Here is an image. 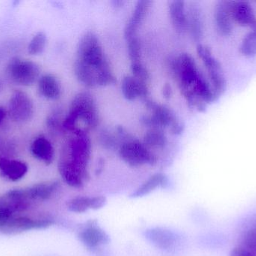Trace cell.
I'll return each instance as SVG.
<instances>
[{
	"label": "cell",
	"instance_id": "1",
	"mask_svg": "<svg viewBox=\"0 0 256 256\" xmlns=\"http://www.w3.org/2000/svg\"><path fill=\"white\" fill-rule=\"evenodd\" d=\"M172 71L180 93L192 109L203 112L208 105L218 100L210 82L190 54L183 53L176 57L172 62Z\"/></svg>",
	"mask_w": 256,
	"mask_h": 256
},
{
	"label": "cell",
	"instance_id": "2",
	"mask_svg": "<svg viewBox=\"0 0 256 256\" xmlns=\"http://www.w3.org/2000/svg\"><path fill=\"white\" fill-rule=\"evenodd\" d=\"M82 122L86 129H96L100 122L98 108L94 96L88 92H81L75 96L70 104L68 114L63 121L62 128L74 132Z\"/></svg>",
	"mask_w": 256,
	"mask_h": 256
},
{
	"label": "cell",
	"instance_id": "3",
	"mask_svg": "<svg viewBox=\"0 0 256 256\" xmlns=\"http://www.w3.org/2000/svg\"><path fill=\"white\" fill-rule=\"evenodd\" d=\"M117 134L121 142L120 157L128 165L140 167L144 165H156L158 157L143 142L134 138L122 126L118 128Z\"/></svg>",
	"mask_w": 256,
	"mask_h": 256
},
{
	"label": "cell",
	"instance_id": "4",
	"mask_svg": "<svg viewBox=\"0 0 256 256\" xmlns=\"http://www.w3.org/2000/svg\"><path fill=\"white\" fill-rule=\"evenodd\" d=\"M146 108L150 112V115L142 116L140 121L150 129H170L173 135H179L183 133L184 126L178 118L176 113L166 105H161L150 99H144Z\"/></svg>",
	"mask_w": 256,
	"mask_h": 256
},
{
	"label": "cell",
	"instance_id": "5",
	"mask_svg": "<svg viewBox=\"0 0 256 256\" xmlns=\"http://www.w3.org/2000/svg\"><path fill=\"white\" fill-rule=\"evenodd\" d=\"M74 136L63 147L61 159L70 162L76 168L88 173V166L92 156V141L86 130H76Z\"/></svg>",
	"mask_w": 256,
	"mask_h": 256
},
{
	"label": "cell",
	"instance_id": "6",
	"mask_svg": "<svg viewBox=\"0 0 256 256\" xmlns=\"http://www.w3.org/2000/svg\"><path fill=\"white\" fill-rule=\"evenodd\" d=\"M76 60L96 69L99 73L111 67L98 37L93 32H88L81 39L78 45Z\"/></svg>",
	"mask_w": 256,
	"mask_h": 256
},
{
	"label": "cell",
	"instance_id": "7",
	"mask_svg": "<svg viewBox=\"0 0 256 256\" xmlns=\"http://www.w3.org/2000/svg\"><path fill=\"white\" fill-rule=\"evenodd\" d=\"M197 54L202 60L208 74L209 82L213 88L216 99H219L226 90V79L222 65L219 60L214 57L212 50L206 45H200L197 46Z\"/></svg>",
	"mask_w": 256,
	"mask_h": 256
},
{
	"label": "cell",
	"instance_id": "8",
	"mask_svg": "<svg viewBox=\"0 0 256 256\" xmlns=\"http://www.w3.org/2000/svg\"><path fill=\"white\" fill-rule=\"evenodd\" d=\"M7 73L15 84L31 86L40 78V69L32 60L14 57L8 65Z\"/></svg>",
	"mask_w": 256,
	"mask_h": 256
},
{
	"label": "cell",
	"instance_id": "9",
	"mask_svg": "<svg viewBox=\"0 0 256 256\" xmlns=\"http://www.w3.org/2000/svg\"><path fill=\"white\" fill-rule=\"evenodd\" d=\"M60 186L58 181L46 182L34 185L27 189L10 190L8 192L7 195L28 203L31 201H46L52 198Z\"/></svg>",
	"mask_w": 256,
	"mask_h": 256
},
{
	"label": "cell",
	"instance_id": "10",
	"mask_svg": "<svg viewBox=\"0 0 256 256\" xmlns=\"http://www.w3.org/2000/svg\"><path fill=\"white\" fill-rule=\"evenodd\" d=\"M34 107L32 99L25 92L16 90L9 101L8 113L16 123H26L32 118Z\"/></svg>",
	"mask_w": 256,
	"mask_h": 256
},
{
	"label": "cell",
	"instance_id": "11",
	"mask_svg": "<svg viewBox=\"0 0 256 256\" xmlns=\"http://www.w3.org/2000/svg\"><path fill=\"white\" fill-rule=\"evenodd\" d=\"M54 221L50 219H33L28 217L12 218L0 231L7 234H18L34 229H44L52 226Z\"/></svg>",
	"mask_w": 256,
	"mask_h": 256
},
{
	"label": "cell",
	"instance_id": "12",
	"mask_svg": "<svg viewBox=\"0 0 256 256\" xmlns=\"http://www.w3.org/2000/svg\"><path fill=\"white\" fill-rule=\"evenodd\" d=\"M233 22L242 27H255L256 14L250 3L246 1H230Z\"/></svg>",
	"mask_w": 256,
	"mask_h": 256
},
{
	"label": "cell",
	"instance_id": "13",
	"mask_svg": "<svg viewBox=\"0 0 256 256\" xmlns=\"http://www.w3.org/2000/svg\"><path fill=\"white\" fill-rule=\"evenodd\" d=\"M122 91L128 101H135L138 99L144 100L150 96L148 84L132 75L124 77L122 83Z\"/></svg>",
	"mask_w": 256,
	"mask_h": 256
},
{
	"label": "cell",
	"instance_id": "14",
	"mask_svg": "<svg viewBox=\"0 0 256 256\" xmlns=\"http://www.w3.org/2000/svg\"><path fill=\"white\" fill-rule=\"evenodd\" d=\"M214 21L220 34L224 36H231L234 29V22L230 11V1H220L216 4Z\"/></svg>",
	"mask_w": 256,
	"mask_h": 256
},
{
	"label": "cell",
	"instance_id": "15",
	"mask_svg": "<svg viewBox=\"0 0 256 256\" xmlns=\"http://www.w3.org/2000/svg\"><path fill=\"white\" fill-rule=\"evenodd\" d=\"M28 165L22 161L9 158H0V176L10 181L16 182L25 177Z\"/></svg>",
	"mask_w": 256,
	"mask_h": 256
},
{
	"label": "cell",
	"instance_id": "16",
	"mask_svg": "<svg viewBox=\"0 0 256 256\" xmlns=\"http://www.w3.org/2000/svg\"><path fill=\"white\" fill-rule=\"evenodd\" d=\"M81 241L90 248H97L110 241L109 235L98 226L96 221H90L86 228L80 234Z\"/></svg>",
	"mask_w": 256,
	"mask_h": 256
},
{
	"label": "cell",
	"instance_id": "17",
	"mask_svg": "<svg viewBox=\"0 0 256 256\" xmlns=\"http://www.w3.org/2000/svg\"><path fill=\"white\" fill-rule=\"evenodd\" d=\"M58 171L64 181L74 188H81L84 182L90 179V174L84 172L67 161L60 159L58 162Z\"/></svg>",
	"mask_w": 256,
	"mask_h": 256
},
{
	"label": "cell",
	"instance_id": "18",
	"mask_svg": "<svg viewBox=\"0 0 256 256\" xmlns=\"http://www.w3.org/2000/svg\"><path fill=\"white\" fill-rule=\"evenodd\" d=\"M152 3V2L148 0H142L137 3L124 29V37L127 40L134 36H137V31L144 21V18L147 16Z\"/></svg>",
	"mask_w": 256,
	"mask_h": 256
},
{
	"label": "cell",
	"instance_id": "19",
	"mask_svg": "<svg viewBox=\"0 0 256 256\" xmlns=\"http://www.w3.org/2000/svg\"><path fill=\"white\" fill-rule=\"evenodd\" d=\"M30 150L36 159L44 162L46 165H50L54 162L55 157L54 146L50 141L44 135L37 137L33 141Z\"/></svg>",
	"mask_w": 256,
	"mask_h": 256
},
{
	"label": "cell",
	"instance_id": "20",
	"mask_svg": "<svg viewBox=\"0 0 256 256\" xmlns=\"http://www.w3.org/2000/svg\"><path fill=\"white\" fill-rule=\"evenodd\" d=\"M188 30L192 39L200 42L204 36V21L200 6L196 3H192L188 12Z\"/></svg>",
	"mask_w": 256,
	"mask_h": 256
},
{
	"label": "cell",
	"instance_id": "21",
	"mask_svg": "<svg viewBox=\"0 0 256 256\" xmlns=\"http://www.w3.org/2000/svg\"><path fill=\"white\" fill-rule=\"evenodd\" d=\"M146 235L150 243L164 250L173 249L177 242L174 233L165 228H155L148 230Z\"/></svg>",
	"mask_w": 256,
	"mask_h": 256
},
{
	"label": "cell",
	"instance_id": "22",
	"mask_svg": "<svg viewBox=\"0 0 256 256\" xmlns=\"http://www.w3.org/2000/svg\"><path fill=\"white\" fill-rule=\"evenodd\" d=\"M38 91L43 97L50 100H56L61 96V83L55 75L46 74L39 78Z\"/></svg>",
	"mask_w": 256,
	"mask_h": 256
},
{
	"label": "cell",
	"instance_id": "23",
	"mask_svg": "<svg viewBox=\"0 0 256 256\" xmlns=\"http://www.w3.org/2000/svg\"><path fill=\"white\" fill-rule=\"evenodd\" d=\"M168 11L174 30L178 33H184L188 30V12L185 2L180 0L170 2Z\"/></svg>",
	"mask_w": 256,
	"mask_h": 256
},
{
	"label": "cell",
	"instance_id": "24",
	"mask_svg": "<svg viewBox=\"0 0 256 256\" xmlns=\"http://www.w3.org/2000/svg\"><path fill=\"white\" fill-rule=\"evenodd\" d=\"M167 183H168V178L165 174L161 173L154 174L147 181L144 182L134 193L131 194L130 197L132 198H142L152 193L158 188L164 187Z\"/></svg>",
	"mask_w": 256,
	"mask_h": 256
},
{
	"label": "cell",
	"instance_id": "25",
	"mask_svg": "<svg viewBox=\"0 0 256 256\" xmlns=\"http://www.w3.org/2000/svg\"><path fill=\"white\" fill-rule=\"evenodd\" d=\"M143 144L148 148H164L168 144V138L161 129H149L144 135Z\"/></svg>",
	"mask_w": 256,
	"mask_h": 256
},
{
	"label": "cell",
	"instance_id": "26",
	"mask_svg": "<svg viewBox=\"0 0 256 256\" xmlns=\"http://www.w3.org/2000/svg\"><path fill=\"white\" fill-rule=\"evenodd\" d=\"M240 51L246 57L256 56V26L244 38L240 45Z\"/></svg>",
	"mask_w": 256,
	"mask_h": 256
},
{
	"label": "cell",
	"instance_id": "27",
	"mask_svg": "<svg viewBox=\"0 0 256 256\" xmlns=\"http://www.w3.org/2000/svg\"><path fill=\"white\" fill-rule=\"evenodd\" d=\"M48 37L46 33L39 32L33 36L28 47V51L32 55H38L43 53L46 48Z\"/></svg>",
	"mask_w": 256,
	"mask_h": 256
},
{
	"label": "cell",
	"instance_id": "28",
	"mask_svg": "<svg viewBox=\"0 0 256 256\" xmlns=\"http://www.w3.org/2000/svg\"><path fill=\"white\" fill-rule=\"evenodd\" d=\"M68 208L74 213H82L92 209V198L76 197L68 203Z\"/></svg>",
	"mask_w": 256,
	"mask_h": 256
},
{
	"label": "cell",
	"instance_id": "29",
	"mask_svg": "<svg viewBox=\"0 0 256 256\" xmlns=\"http://www.w3.org/2000/svg\"><path fill=\"white\" fill-rule=\"evenodd\" d=\"M99 141L100 144L108 150H116L118 147L120 148L121 145L118 135H115L108 129H104L100 132Z\"/></svg>",
	"mask_w": 256,
	"mask_h": 256
},
{
	"label": "cell",
	"instance_id": "30",
	"mask_svg": "<svg viewBox=\"0 0 256 256\" xmlns=\"http://www.w3.org/2000/svg\"><path fill=\"white\" fill-rule=\"evenodd\" d=\"M127 42L128 54L131 63L142 62V45L138 36H136L128 39Z\"/></svg>",
	"mask_w": 256,
	"mask_h": 256
},
{
	"label": "cell",
	"instance_id": "31",
	"mask_svg": "<svg viewBox=\"0 0 256 256\" xmlns=\"http://www.w3.org/2000/svg\"><path fill=\"white\" fill-rule=\"evenodd\" d=\"M131 72L132 73V76L138 78L140 81L148 84L150 79V75L149 73L147 68L144 66L142 62L140 63H131Z\"/></svg>",
	"mask_w": 256,
	"mask_h": 256
},
{
	"label": "cell",
	"instance_id": "32",
	"mask_svg": "<svg viewBox=\"0 0 256 256\" xmlns=\"http://www.w3.org/2000/svg\"><path fill=\"white\" fill-rule=\"evenodd\" d=\"M242 248L250 252L252 255L256 256V228L250 229L245 234L244 238Z\"/></svg>",
	"mask_w": 256,
	"mask_h": 256
},
{
	"label": "cell",
	"instance_id": "33",
	"mask_svg": "<svg viewBox=\"0 0 256 256\" xmlns=\"http://www.w3.org/2000/svg\"><path fill=\"white\" fill-rule=\"evenodd\" d=\"M48 126L52 131H58L60 128L62 127L63 123L61 122L60 114L58 112H54L48 117Z\"/></svg>",
	"mask_w": 256,
	"mask_h": 256
},
{
	"label": "cell",
	"instance_id": "34",
	"mask_svg": "<svg viewBox=\"0 0 256 256\" xmlns=\"http://www.w3.org/2000/svg\"><path fill=\"white\" fill-rule=\"evenodd\" d=\"M106 198L104 196H96L92 198V210H98L103 208L106 204Z\"/></svg>",
	"mask_w": 256,
	"mask_h": 256
},
{
	"label": "cell",
	"instance_id": "35",
	"mask_svg": "<svg viewBox=\"0 0 256 256\" xmlns=\"http://www.w3.org/2000/svg\"><path fill=\"white\" fill-rule=\"evenodd\" d=\"M13 215L14 213L8 210H0V229L14 217Z\"/></svg>",
	"mask_w": 256,
	"mask_h": 256
},
{
	"label": "cell",
	"instance_id": "36",
	"mask_svg": "<svg viewBox=\"0 0 256 256\" xmlns=\"http://www.w3.org/2000/svg\"><path fill=\"white\" fill-rule=\"evenodd\" d=\"M10 149H12V145L10 143L0 138V158L4 157L2 156V154L6 153V152L10 151Z\"/></svg>",
	"mask_w": 256,
	"mask_h": 256
},
{
	"label": "cell",
	"instance_id": "37",
	"mask_svg": "<svg viewBox=\"0 0 256 256\" xmlns=\"http://www.w3.org/2000/svg\"><path fill=\"white\" fill-rule=\"evenodd\" d=\"M162 96L165 99H170L173 96V90L172 87L170 85V84H164V87H162Z\"/></svg>",
	"mask_w": 256,
	"mask_h": 256
},
{
	"label": "cell",
	"instance_id": "38",
	"mask_svg": "<svg viewBox=\"0 0 256 256\" xmlns=\"http://www.w3.org/2000/svg\"><path fill=\"white\" fill-rule=\"evenodd\" d=\"M231 256H255L251 254L250 252L246 251V249L242 248V246H239V247L236 248V249H233L232 252Z\"/></svg>",
	"mask_w": 256,
	"mask_h": 256
},
{
	"label": "cell",
	"instance_id": "39",
	"mask_svg": "<svg viewBox=\"0 0 256 256\" xmlns=\"http://www.w3.org/2000/svg\"><path fill=\"white\" fill-rule=\"evenodd\" d=\"M6 110L4 109L2 107H0V124H1L2 122L4 120V117L6 116Z\"/></svg>",
	"mask_w": 256,
	"mask_h": 256
},
{
	"label": "cell",
	"instance_id": "40",
	"mask_svg": "<svg viewBox=\"0 0 256 256\" xmlns=\"http://www.w3.org/2000/svg\"><path fill=\"white\" fill-rule=\"evenodd\" d=\"M2 88H3L2 82L1 80H0V92L2 91Z\"/></svg>",
	"mask_w": 256,
	"mask_h": 256
},
{
	"label": "cell",
	"instance_id": "41",
	"mask_svg": "<svg viewBox=\"0 0 256 256\" xmlns=\"http://www.w3.org/2000/svg\"><path fill=\"white\" fill-rule=\"evenodd\" d=\"M254 227H256V222L255 225H254Z\"/></svg>",
	"mask_w": 256,
	"mask_h": 256
}]
</instances>
